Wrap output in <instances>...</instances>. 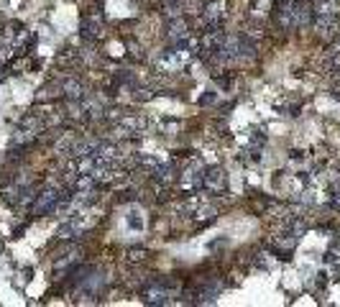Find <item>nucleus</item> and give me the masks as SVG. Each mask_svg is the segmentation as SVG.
I'll return each instance as SVG.
<instances>
[{
    "mask_svg": "<svg viewBox=\"0 0 340 307\" xmlns=\"http://www.w3.org/2000/svg\"><path fill=\"white\" fill-rule=\"evenodd\" d=\"M225 182H228V177H225V172L223 169H205V179H202V187L205 190H210V192H223L225 190Z\"/></svg>",
    "mask_w": 340,
    "mask_h": 307,
    "instance_id": "nucleus-1",
    "label": "nucleus"
}]
</instances>
